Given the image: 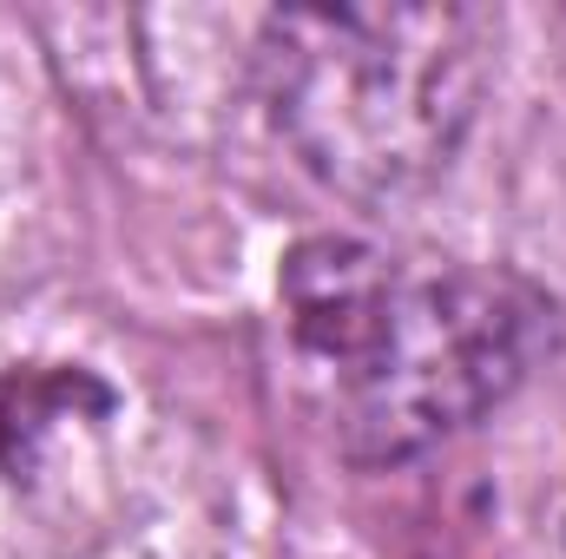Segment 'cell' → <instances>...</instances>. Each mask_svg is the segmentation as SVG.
<instances>
[{
    "label": "cell",
    "mask_w": 566,
    "mask_h": 559,
    "mask_svg": "<svg viewBox=\"0 0 566 559\" xmlns=\"http://www.w3.org/2000/svg\"><path fill=\"white\" fill-rule=\"evenodd\" d=\"M264 99L290 151L343 198L434 184L488 86V20L468 7H290L264 20Z\"/></svg>",
    "instance_id": "7a4b0ae2"
},
{
    "label": "cell",
    "mask_w": 566,
    "mask_h": 559,
    "mask_svg": "<svg viewBox=\"0 0 566 559\" xmlns=\"http://www.w3.org/2000/svg\"><path fill=\"white\" fill-rule=\"evenodd\" d=\"M113 415V395L86 369L33 362L0 376V481H33V467L66 447L73 428H99Z\"/></svg>",
    "instance_id": "3957f363"
},
{
    "label": "cell",
    "mask_w": 566,
    "mask_h": 559,
    "mask_svg": "<svg viewBox=\"0 0 566 559\" xmlns=\"http://www.w3.org/2000/svg\"><path fill=\"white\" fill-rule=\"evenodd\" d=\"M283 323L316 369L349 461H409L488 415L547 336L514 271L402 264L363 238H310L283 264Z\"/></svg>",
    "instance_id": "6da1fadb"
}]
</instances>
